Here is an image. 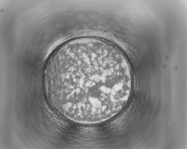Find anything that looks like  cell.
Here are the masks:
<instances>
[{
  "mask_svg": "<svg viewBox=\"0 0 187 149\" xmlns=\"http://www.w3.org/2000/svg\"><path fill=\"white\" fill-rule=\"evenodd\" d=\"M69 66L55 69L51 92L58 111L69 120L94 124L110 119L130 95L128 65L118 51L97 45L82 46Z\"/></svg>",
  "mask_w": 187,
  "mask_h": 149,
  "instance_id": "obj_1",
  "label": "cell"
}]
</instances>
